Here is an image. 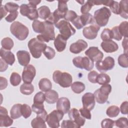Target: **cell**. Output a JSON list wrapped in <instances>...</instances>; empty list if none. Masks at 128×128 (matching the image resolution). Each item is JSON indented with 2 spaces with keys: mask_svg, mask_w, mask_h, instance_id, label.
I'll return each instance as SVG.
<instances>
[{
  "mask_svg": "<svg viewBox=\"0 0 128 128\" xmlns=\"http://www.w3.org/2000/svg\"><path fill=\"white\" fill-rule=\"evenodd\" d=\"M10 31L12 35L20 40L26 38L28 34V28L22 23L16 21L12 22L10 26Z\"/></svg>",
  "mask_w": 128,
  "mask_h": 128,
  "instance_id": "6da1fadb",
  "label": "cell"
},
{
  "mask_svg": "<svg viewBox=\"0 0 128 128\" xmlns=\"http://www.w3.org/2000/svg\"><path fill=\"white\" fill-rule=\"evenodd\" d=\"M29 50L32 56L36 58H38L42 56V52L46 48V44L34 38L30 40L28 44Z\"/></svg>",
  "mask_w": 128,
  "mask_h": 128,
  "instance_id": "7a4b0ae2",
  "label": "cell"
},
{
  "mask_svg": "<svg viewBox=\"0 0 128 128\" xmlns=\"http://www.w3.org/2000/svg\"><path fill=\"white\" fill-rule=\"evenodd\" d=\"M110 16L111 12L110 9L104 6L94 12L93 18L96 24L101 27L107 24Z\"/></svg>",
  "mask_w": 128,
  "mask_h": 128,
  "instance_id": "3957f363",
  "label": "cell"
},
{
  "mask_svg": "<svg viewBox=\"0 0 128 128\" xmlns=\"http://www.w3.org/2000/svg\"><path fill=\"white\" fill-rule=\"evenodd\" d=\"M54 81L62 88H68L72 84V78L70 74L59 70H55L52 74Z\"/></svg>",
  "mask_w": 128,
  "mask_h": 128,
  "instance_id": "277c9868",
  "label": "cell"
},
{
  "mask_svg": "<svg viewBox=\"0 0 128 128\" xmlns=\"http://www.w3.org/2000/svg\"><path fill=\"white\" fill-rule=\"evenodd\" d=\"M55 26L59 30L60 34L66 40L68 39L76 33V30L68 21L61 20L56 24Z\"/></svg>",
  "mask_w": 128,
  "mask_h": 128,
  "instance_id": "5b68a950",
  "label": "cell"
},
{
  "mask_svg": "<svg viewBox=\"0 0 128 128\" xmlns=\"http://www.w3.org/2000/svg\"><path fill=\"white\" fill-rule=\"evenodd\" d=\"M112 91V86L108 84L102 85L100 88L96 90L94 94L95 100L100 104H103L108 100V95Z\"/></svg>",
  "mask_w": 128,
  "mask_h": 128,
  "instance_id": "8992f818",
  "label": "cell"
},
{
  "mask_svg": "<svg viewBox=\"0 0 128 128\" xmlns=\"http://www.w3.org/2000/svg\"><path fill=\"white\" fill-rule=\"evenodd\" d=\"M46 29L44 32L40 34L37 36L36 38L42 42H48L50 40H53L55 39L54 29L53 24L45 20Z\"/></svg>",
  "mask_w": 128,
  "mask_h": 128,
  "instance_id": "52a82bcc",
  "label": "cell"
},
{
  "mask_svg": "<svg viewBox=\"0 0 128 128\" xmlns=\"http://www.w3.org/2000/svg\"><path fill=\"white\" fill-rule=\"evenodd\" d=\"M64 114V112L60 110H54L47 116L46 122L48 126L52 128H58L60 122L62 119Z\"/></svg>",
  "mask_w": 128,
  "mask_h": 128,
  "instance_id": "ba28073f",
  "label": "cell"
},
{
  "mask_svg": "<svg viewBox=\"0 0 128 128\" xmlns=\"http://www.w3.org/2000/svg\"><path fill=\"white\" fill-rule=\"evenodd\" d=\"M74 65L79 68L90 71L94 66V62L88 56H76L72 60Z\"/></svg>",
  "mask_w": 128,
  "mask_h": 128,
  "instance_id": "9c48e42d",
  "label": "cell"
},
{
  "mask_svg": "<svg viewBox=\"0 0 128 128\" xmlns=\"http://www.w3.org/2000/svg\"><path fill=\"white\" fill-rule=\"evenodd\" d=\"M20 12L22 15L26 16L32 20H34L39 17L38 10L29 4H22L20 6Z\"/></svg>",
  "mask_w": 128,
  "mask_h": 128,
  "instance_id": "30bf717a",
  "label": "cell"
},
{
  "mask_svg": "<svg viewBox=\"0 0 128 128\" xmlns=\"http://www.w3.org/2000/svg\"><path fill=\"white\" fill-rule=\"evenodd\" d=\"M94 20L93 16L90 14L87 13L78 16L72 22L78 30H80L86 24H92Z\"/></svg>",
  "mask_w": 128,
  "mask_h": 128,
  "instance_id": "8fae6325",
  "label": "cell"
},
{
  "mask_svg": "<svg viewBox=\"0 0 128 128\" xmlns=\"http://www.w3.org/2000/svg\"><path fill=\"white\" fill-rule=\"evenodd\" d=\"M114 60L111 56L106 57L104 60L96 62V67L100 72H105L112 70L114 66Z\"/></svg>",
  "mask_w": 128,
  "mask_h": 128,
  "instance_id": "7c38bea8",
  "label": "cell"
},
{
  "mask_svg": "<svg viewBox=\"0 0 128 128\" xmlns=\"http://www.w3.org/2000/svg\"><path fill=\"white\" fill-rule=\"evenodd\" d=\"M36 70L34 66L28 64L24 66L22 73V79L24 83H31L36 76Z\"/></svg>",
  "mask_w": 128,
  "mask_h": 128,
  "instance_id": "4fadbf2b",
  "label": "cell"
},
{
  "mask_svg": "<svg viewBox=\"0 0 128 128\" xmlns=\"http://www.w3.org/2000/svg\"><path fill=\"white\" fill-rule=\"evenodd\" d=\"M86 55L93 62L102 60L103 57V53L96 46H90L86 52Z\"/></svg>",
  "mask_w": 128,
  "mask_h": 128,
  "instance_id": "5bb4252c",
  "label": "cell"
},
{
  "mask_svg": "<svg viewBox=\"0 0 128 128\" xmlns=\"http://www.w3.org/2000/svg\"><path fill=\"white\" fill-rule=\"evenodd\" d=\"M100 30V27L96 24H94L88 26L84 28L82 30V34L86 38L94 40L96 38Z\"/></svg>",
  "mask_w": 128,
  "mask_h": 128,
  "instance_id": "9a60e30c",
  "label": "cell"
},
{
  "mask_svg": "<svg viewBox=\"0 0 128 128\" xmlns=\"http://www.w3.org/2000/svg\"><path fill=\"white\" fill-rule=\"evenodd\" d=\"M82 106L89 110H92L94 109L95 104L96 100L94 94L91 92H86L84 94L82 98Z\"/></svg>",
  "mask_w": 128,
  "mask_h": 128,
  "instance_id": "2e32d148",
  "label": "cell"
},
{
  "mask_svg": "<svg viewBox=\"0 0 128 128\" xmlns=\"http://www.w3.org/2000/svg\"><path fill=\"white\" fill-rule=\"evenodd\" d=\"M13 123L12 118L10 117L8 114L7 110L2 106L0 107V126L8 127L10 126Z\"/></svg>",
  "mask_w": 128,
  "mask_h": 128,
  "instance_id": "e0dca14e",
  "label": "cell"
},
{
  "mask_svg": "<svg viewBox=\"0 0 128 128\" xmlns=\"http://www.w3.org/2000/svg\"><path fill=\"white\" fill-rule=\"evenodd\" d=\"M68 115L70 118L80 126H83L86 122L85 118L80 114L79 110L76 108H72L68 112Z\"/></svg>",
  "mask_w": 128,
  "mask_h": 128,
  "instance_id": "ac0fdd59",
  "label": "cell"
},
{
  "mask_svg": "<svg viewBox=\"0 0 128 128\" xmlns=\"http://www.w3.org/2000/svg\"><path fill=\"white\" fill-rule=\"evenodd\" d=\"M88 47V43L83 40H78L76 42L72 43L70 46V50L71 52L78 54L86 49Z\"/></svg>",
  "mask_w": 128,
  "mask_h": 128,
  "instance_id": "d6986e66",
  "label": "cell"
},
{
  "mask_svg": "<svg viewBox=\"0 0 128 128\" xmlns=\"http://www.w3.org/2000/svg\"><path fill=\"white\" fill-rule=\"evenodd\" d=\"M70 108V101L68 98L62 97L58 99L56 103L57 110L64 112V114H67Z\"/></svg>",
  "mask_w": 128,
  "mask_h": 128,
  "instance_id": "ffe728a7",
  "label": "cell"
},
{
  "mask_svg": "<svg viewBox=\"0 0 128 128\" xmlns=\"http://www.w3.org/2000/svg\"><path fill=\"white\" fill-rule=\"evenodd\" d=\"M16 56L18 63L22 66H28L30 62V57L28 52L26 50H18L16 52Z\"/></svg>",
  "mask_w": 128,
  "mask_h": 128,
  "instance_id": "44dd1931",
  "label": "cell"
},
{
  "mask_svg": "<svg viewBox=\"0 0 128 128\" xmlns=\"http://www.w3.org/2000/svg\"><path fill=\"white\" fill-rule=\"evenodd\" d=\"M102 49L107 53L114 52L118 48V44L112 40L102 41L100 44Z\"/></svg>",
  "mask_w": 128,
  "mask_h": 128,
  "instance_id": "7402d4cb",
  "label": "cell"
},
{
  "mask_svg": "<svg viewBox=\"0 0 128 128\" xmlns=\"http://www.w3.org/2000/svg\"><path fill=\"white\" fill-rule=\"evenodd\" d=\"M0 56L1 58L10 66H12L15 62L14 54L10 50H6L2 48L0 50Z\"/></svg>",
  "mask_w": 128,
  "mask_h": 128,
  "instance_id": "603a6c76",
  "label": "cell"
},
{
  "mask_svg": "<svg viewBox=\"0 0 128 128\" xmlns=\"http://www.w3.org/2000/svg\"><path fill=\"white\" fill-rule=\"evenodd\" d=\"M32 110L38 116L42 117L46 122V118L48 116L46 111L44 108V105L43 104L34 103L32 106Z\"/></svg>",
  "mask_w": 128,
  "mask_h": 128,
  "instance_id": "cb8c5ba5",
  "label": "cell"
},
{
  "mask_svg": "<svg viewBox=\"0 0 128 128\" xmlns=\"http://www.w3.org/2000/svg\"><path fill=\"white\" fill-rule=\"evenodd\" d=\"M66 40L60 34H58L54 40V46L58 52H62L65 50Z\"/></svg>",
  "mask_w": 128,
  "mask_h": 128,
  "instance_id": "d4e9b609",
  "label": "cell"
},
{
  "mask_svg": "<svg viewBox=\"0 0 128 128\" xmlns=\"http://www.w3.org/2000/svg\"><path fill=\"white\" fill-rule=\"evenodd\" d=\"M46 101L47 103L50 104H52L56 102L58 99V94L54 90H50L48 92H46L44 94Z\"/></svg>",
  "mask_w": 128,
  "mask_h": 128,
  "instance_id": "484cf974",
  "label": "cell"
},
{
  "mask_svg": "<svg viewBox=\"0 0 128 128\" xmlns=\"http://www.w3.org/2000/svg\"><path fill=\"white\" fill-rule=\"evenodd\" d=\"M38 87L40 90L42 92H48L51 90L52 84L50 80L47 78H42L38 82Z\"/></svg>",
  "mask_w": 128,
  "mask_h": 128,
  "instance_id": "4316f807",
  "label": "cell"
},
{
  "mask_svg": "<svg viewBox=\"0 0 128 128\" xmlns=\"http://www.w3.org/2000/svg\"><path fill=\"white\" fill-rule=\"evenodd\" d=\"M128 0H122L119 3L120 14H119L123 18L128 19Z\"/></svg>",
  "mask_w": 128,
  "mask_h": 128,
  "instance_id": "83f0119b",
  "label": "cell"
},
{
  "mask_svg": "<svg viewBox=\"0 0 128 128\" xmlns=\"http://www.w3.org/2000/svg\"><path fill=\"white\" fill-rule=\"evenodd\" d=\"M32 28L34 32L36 33L42 34L46 29V25L44 22H40L36 20H34L32 24Z\"/></svg>",
  "mask_w": 128,
  "mask_h": 128,
  "instance_id": "f1b7e54d",
  "label": "cell"
},
{
  "mask_svg": "<svg viewBox=\"0 0 128 128\" xmlns=\"http://www.w3.org/2000/svg\"><path fill=\"white\" fill-rule=\"evenodd\" d=\"M38 16L45 20H46L51 14L50 10L49 8L46 6H42L38 8Z\"/></svg>",
  "mask_w": 128,
  "mask_h": 128,
  "instance_id": "f546056e",
  "label": "cell"
},
{
  "mask_svg": "<svg viewBox=\"0 0 128 128\" xmlns=\"http://www.w3.org/2000/svg\"><path fill=\"white\" fill-rule=\"evenodd\" d=\"M21 104H16L12 107L10 110V115L12 119L18 118L22 116L21 112Z\"/></svg>",
  "mask_w": 128,
  "mask_h": 128,
  "instance_id": "4dcf8cb0",
  "label": "cell"
},
{
  "mask_svg": "<svg viewBox=\"0 0 128 128\" xmlns=\"http://www.w3.org/2000/svg\"><path fill=\"white\" fill-rule=\"evenodd\" d=\"M46 120L40 116H36L31 122V126L33 128H46Z\"/></svg>",
  "mask_w": 128,
  "mask_h": 128,
  "instance_id": "1f68e13d",
  "label": "cell"
},
{
  "mask_svg": "<svg viewBox=\"0 0 128 128\" xmlns=\"http://www.w3.org/2000/svg\"><path fill=\"white\" fill-rule=\"evenodd\" d=\"M20 92L25 95H30L34 91V86L31 83H24L20 86Z\"/></svg>",
  "mask_w": 128,
  "mask_h": 128,
  "instance_id": "d6a6232c",
  "label": "cell"
},
{
  "mask_svg": "<svg viewBox=\"0 0 128 128\" xmlns=\"http://www.w3.org/2000/svg\"><path fill=\"white\" fill-rule=\"evenodd\" d=\"M71 88L76 94H80L85 90V85L80 82H75L72 84Z\"/></svg>",
  "mask_w": 128,
  "mask_h": 128,
  "instance_id": "836d02e7",
  "label": "cell"
},
{
  "mask_svg": "<svg viewBox=\"0 0 128 128\" xmlns=\"http://www.w3.org/2000/svg\"><path fill=\"white\" fill-rule=\"evenodd\" d=\"M1 45L4 49L8 50H10L13 48L14 43L11 38L9 37H6L4 38L2 40Z\"/></svg>",
  "mask_w": 128,
  "mask_h": 128,
  "instance_id": "e575fe53",
  "label": "cell"
},
{
  "mask_svg": "<svg viewBox=\"0 0 128 128\" xmlns=\"http://www.w3.org/2000/svg\"><path fill=\"white\" fill-rule=\"evenodd\" d=\"M110 82V78L105 73H100L98 74L96 80V82L100 84L104 85L108 84Z\"/></svg>",
  "mask_w": 128,
  "mask_h": 128,
  "instance_id": "d590c367",
  "label": "cell"
},
{
  "mask_svg": "<svg viewBox=\"0 0 128 128\" xmlns=\"http://www.w3.org/2000/svg\"><path fill=\"white\" fill-rule=\"evenodd\" d=\"M120 112V108L118 106H111L107 108L106 114L110 118H114L118 115Z\"/></svg>",
  "mask_w": 128,
  "mask_h": 128,
  "instance_id": "8d00e7d4",
  "label": "cell"
},
{
  "mask_svg": "<svg viewBox=\"0 0 128 128\" xmlns=\"http://www.w3.org/2000/svg\"><path fill=\"white\" fill-rule=\"evenodd\" d=\"M128 24L127 21H124L122 22L118 26V30L122 36H124L125 38H128Z\"/></svg>",
  "mask_w": 128,
  "mask_h": 128,
  "instance_id": "74e56055",
  "label": "cell"
},
{
  "mask_svg": "<svg viewBox=\"0 0 128 128\" xmlns=\"http://www.w3.org/2000/svg\"><path fill=\"white\" fill-rule=\"evenodd\" d=\"M20 76L16 72H13L10 76V82L14 86H18L21 82Z\"/></svg>",
  "mask_w": 128,
  "mask_h": 128,
  "instance_id": "f35d334b",
  "label": "cell"
},
{
  "mask_svg": "<svg viewBox=\"0 0 128 128\" xmlns=\"http://www.w3.org/2000/svg\"><path fill=\"white\" fill-rule=\"evenodd\" d=\"M32 108L28 105L25 104H22L21 112L22 116L24 118H29L32 114Z\"/></svg>",
  "mask_w": 128,
  "mask_h": 128,
  "instance_id": "ab89813d",
  "label": "cell"
},
{
  "mask_svg": "<svg viewBox=\"0 0 128 128\" xmlns=\"http://www.w3.org/2000/svg\"><path fill=\"white\" fill-rule=\"evenodd\" d=\"M100 38L103 41L112 40V32L109 28H104L100 34Z\"/></svg>",
  "mask_w": 128,
  "mask_h": 128,
  "instance_id": "60d3db41",
  "label": "cell"
},
{
  "mask_svg": "<svg viewBox=\"0 0 128 128\" xmlns=\"http://www.w3.org/2000/svg\"><path fill=\"white\" fill-rule=\"evenodd\" d=\"M118 64L124 68H127L128 67V54H123L119 56L118 57Z\"/></svg>",
  "mask_w": 128,
  "mask_h": 128,
  "instance_id": "b9f144b4",
  "label": "cell"
},
{
  "mask_svg": "<svg viewBox=\"0 0 128 128\" xmlns=\"http://www.w3.org/2000/svg\"><path fill=\"white\" fill-rule=\"evenodd\" d=\"M114 125L120 128H128V118L125 117H121L114 121Z\"/></svg>",
  "mask_w": 128,
  "mask_h": 128,
  "instance_id": "7bdbcfd3",
  "label": "cell"
},
{
  "mask_svg": "<svg viewBox=\"0 0 128 128\" xmlns=\"http://www.w3.org/2000/svg\"><path fill=\"white\" fill-rule=\"evenodd\" d=\"M80 127L71 120H64L61 124V128H80Z\"/></svg>",
  "mask_w": 128,
  "mask_h": 128,
  "instance_id": "ee69618b",
  "label": "cell"
},
{
  "mask_svg": "<svg viewBox=\"0 0 128 128\" xmlns=\"http://www.w3.org/2000/svg\"><path fill=\"white\" fill-rule=\"evenodd\" d=\"M4 7L6 10L10 13L18 11V10L20 8L19 6L17 4L12 2H8L6 3L4 6Z\"/></svg>",
  "mask_w": 128,
  "mask_h": 128,
  "instance_id": "f6af8a7d",
  "label": "cell"
},
{
  "mask_svg": "<svg viewBox=\"0 0 128 128\" xmlns=\"http://www.w3.org/2000/svg\"><path fill=\"white\" fill-rule=\"evenodd\" d=\"M68 0H58V10L64 14H66V12L68 11V7L67 6Z\"/></svg>",
  "mask_w": 128,
  "mask_h": 128,
  "instance_id": "bcb514c9",
  "label": "cell"
},
{
  "mask_svg": "<svg viewBox=\"0 0 128 128\" xmlns=\"http://www.w3.org/2000/svg\"><path fill=\"white\" fill-rule=\"evenodd\" d=\"M94 6L93 0H88L85 4H83L80 8V12L82 14L88 13L92 8Z\"/></svg>",
  "mask_w": 128,
  "mask_h": 128,
  "instance_id": "7dc6e473",
  "label": "cell"
},
{
  "mask_svg": "<svg viewBox=\"0 0 128 128\" xmlns=\"http://www.w3.org/2000/svg\"><path fill=\"white\" fill-rule=\"evenodd\" d=\"M42 52L48 60H52L56 54L55 50L48 46H46Z\"/></svg>",
  "mask_w": 128,
  "mask_h": 128,
  "instance_id": "c3c4849f",
  "label": "cell"
},
{
  "mask_svg": "<svg viewBox=\"0 0 128 128\" xmlns=\"http://www.w3.org/2000/svg\"><path fill=\"white\" fill-rule=\"evenodd\" d=\"M46 100L45 94L42 92L36 93L34 98V103L43 104Z\"/></svg>",
  "mask_w": 128,
  "mask_h": 128,
  "instance_id": "681fc988",
  "label": "cell"
},
{
  "mask_svg": "<svg viewBox=\"0 0 128 128\" xmlns=\"http://www.w3.org/2000/svg\"><path fill=\"white\" fill-rule=\"evenodd\" d=\"M114 126V121L110 118H105L101 122L102 128H112Z\"/></svg>",
  "mask_w": 128,
  "mask_h": 128,
  "instance_id": "f907efd6",
  "label": "cell"
},
{
  "mask_svg": "<svg viewBox=\"0 0 128 128\" xmlns=\"http://www.w3.org/2000/svg\"><path fill=\"white\" fill-rule=\"evenodd\" d=\"M78 15L76 13L72 10H68L66 12L65 16H64V20L68 22H72L73 20H74L77 17Z\"/></svg>",
  "mask_w": 128,
  "mask_h": 128,
  "instance_id": "816d5d0a",
  "label": "cell"
},
{
  "mask_svg": "<svg viewBox=\"0 0 128 128\" xmlns=\"http://www.w3.org/2000/svg\"><path fill=\"white\" fill-rule=\"evenodd\" d=\"M109 7L110 8L112 12L116 14H120V7L119 3L116 1L112 0Z\"/></svg>",
  "mask_w": 128,
  "mask_h": 128,
  "instance_id": "f5cc1de1",
  "label": "cell"
},
{
  "mask_svg": "<svg viewBox=\"0 0 128 128\" xmlns=\"http://www.w3.org/2000/svg\"><path fill=\"white\" fill-rule=\"evenodd\" d=\"M98 74L95 70L90 71L88 74V80L92 83L96 84V82L97 77L98 76Z\"/></svg>",
  "mask_w": 128,
  "mask_h": 128,
  "instance_id": "db71d44e",
  "label": "cell"
},
{
  "mask_svg": "<svg viewBox=\"0 0 128 128\" xmlns=\"http://www.w3.org/2000/svg\"><path fill=\"white\" fill-rule=\"evenodd\" d=\"M112 32V38L118 41H119L122 39V36L118 30V26H116L112 28L111 30Z\"/></svg>",
  "mask_w": 128,
  "mask_h": 128,
  "instance_id": "11a10c76",
  "label": "cell"
},
{
  "mask_svg": "<svg viewBox=\"0 0 128 128\" xmlns=\"http://www.w3.org/2000/svg\"><path fill=\"white\" fill-rule=\"evenodd\" d=\"M79 112L80 114V115L84 118H86L88 120L91 119L92 115H91L90 110H89L87 108L83 107L80 109Z\"/></svg>",
  "mask_w": 128,
  "mask_h": 128,
  "instance_id": "9f6ffc18",
  "label": "cell"
},
{
  "mask_svg": "<svg viewBox=\"0 0 128 128\" xmlns=\"http://www.w3.org/2000/svg\"><path fill=\"white\" fill-rule=\"evenodd\" d=\"M18 11L10 12V14L5 18V20L8 22H12L14 21L18 16Z\"/></svg>",
  "mask_w": 128,
  "mask_h": 128,
  "instance_id": "6f0895ef",
  "label": "cell"
},
{
  "mask_svg": "<svg viewBox=\"0 0 128 128\" xmlns=\"http://www.w3.org/2000/svg\"><path fill=\"white\" fill-rule=\"evenodd\" d=\"M128 102L127 101L124 102L120 105V110L122 114H128Z\"/></svg>",
  "mask_w": 128,
  "mask_h": 128,
  "instance_id": "680465c9",
  "label": "cell"
},
{
  "mask_svg": "<svg viewBox=\"0 0 128 128\" xmlns=\"http://www.w3.org/2000/svg\"><path fill=\"white\" fill-rule=\"evenodd\" d=\"M0 72H2L6 70L8 67V64L2 58L0 59Z\"/></svg>",
  "mask_w": 128,
  "mask_h": 128,
  "instance_id": "91938a15",
  "label": "cell"
},
{
  "mask_svg": "<svg viewBox=\"0 0 128 128\" xmlns=\"http://www.w3.org/2000/svg\"><path fill=\"white\" fill-rule=\"evenodd\" d=\"M8 86V81L5 78L0 76V90H2L6 88Z\"/></svg>",
  "mask_w": 128,
  "mask_h": 128,
  "instance_id": "94428289",
  "label": "cell"
},
{
  "mask_svg": "<svg viewBox=\"0 0 128 128\" xmlns=\"http://www.w3.org/2000/svg\"><path fill=\"white\" fill-rule=\"evenodd\" d=\"M122 46L124 48V54H128V38H124L122 42Z\"/></svg>",
  "mask_w": 128,
  "mask_h": 128,
  "instance_id": "6125c7cd",
  "label": "cell"
},
{
  "mask_svg": "<svg viewBox=\"0 0 128 128\" xmlns=\"http://www.w3.org/2000/svg\"><path fill=\"white\" fill-rule=\"evenodd\" d=\"M7 12H8L6 10L4 6L1 5V7H0V16H1L0 18H1V20L7 14Z\"/></svg>",
  "mask_w": 128,
  "mask_h": 128,
  "instance_id": "be15d7a7",
  "label": "cell"
},
{
  "mask_svg": "<svg viewBox=\"0 0 128 128\" xmlns=\"http://www.w3.org/2000/svg\"><path fill=\"white\" fill-rule=\"evenodd\" d=\"M28 2L29 4L36 8V6L41 2V0H30Z\"/></svg>",
  "mask_w": 128,
  "mask_h": 128,
  "instance_id": "e7e4bbea",
  "label": "cell"
},
{
  "mask_svg": "<svg viewBox=\"0 0 128 128\" xmlns=\"http://www.w3.org/2000/svg\"><path fill=\"white\" fill-rule=\"evenodd\" d=\"M77 2H78L80 3V4H84L83 3L84 2V0H82V1H77Z\"/></svg>",
  "mask_w": 128,
  "mask_h": 128,
  "instance_id": "03108f58",
  "label": "cell"
}]
</instances>
